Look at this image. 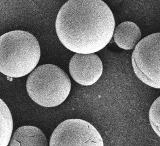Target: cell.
I'll use <instances>...</instances> for the list:
<instances>
[{
  "label": "cell",
  "instance_id": "52a82bcc",
  "mask_svg": "<svg viewBox=\"0 0 160 146\" xmlns=\"http://www.w3.org/2000/svg\"><path fill=\"white\" fill-rule=\"evenodd\" d=\"M114 40L118 46L125 50L135 48L142 38V32L137 24L132 21H125L115 29Z\"/></svg>",
  "mask_w": 160,
  "mask_h": 146
},
{
  "label": "cell",
  "instance_id": "6da1fadb",
  "mask_svg": "<svg viewBox=\"0 0 160 146\" xmlns=\"http://www.w3.org/2000/svg\"><path fill=\"white\" fill-rule=\"evenodd\" d=\"M115 28L112 10L101 0L68 1L55 21L59 40L77 54H93L104 48L112 39Z\"/></svg>",
  "mask_w": 160,
  "mask_h": 146
},
{
  "label": "cell",
  "instance_id": "277c9868",
  "mask_svg": "<svg viewBox=\"0 0 160 146\" xmlns=\"http://www.w3.org/2000/svg\"><path fill=\"white\" fill-rule=\"evenodd\" d=\"M132 63L133 71L142 82L160 89V33L140 41L132 52Z\"/></svg>",
  "mask_w": 160,
  "mask_h": 146
},
{
  "label": "cell",
  "instance_id": "5b68a950",
  "mask_svg": "<svg viewBox=\"0 0 160 146\" xmlns=\"http://www.w3.org/2000/svg\"><path fill=\"white\" fill-rule=\"evenodd\" d=\"M50 146H104L101 135L90 123L80 119L67 120L54 130Z\"/></svg>",
  "mask_w": 160,
  "mask_h": 146
},
{
  "label": "cell",
  "instance_id": "9c48e42d",
  "mask_svg": "<svg viewBox=\"0 0 160 146\" xmlns=\"http://www.w3.org/2000/svg\"><path fill=\"white\" fill-rule=\"evenodd\" d=\"M12 115L6 104L0 98V146H7L13 132Z\"/></svg>",
  "mask_w": 160,
  "mask_h": 146
},
{
  "label": "cell",
  "instance_id": "3957f363",
  "mask_svg": "<svg viewBox=\"0 0 160 146\" xmlns=\"http://www.w3.org/2000/svg\"><path fill=\"white\" fill-rule=\"evenodd\" d=\"M71 88V80L67 74L51 64L37 67L26 81V89L30 98L46 107H55L62 103L69 95Z\"/></svg>",
  "mask_w": 160,
  "mask_h": 146
},
{
  "label": "cell",
  "instance_id": "30bf717a",
  "mask_svg": "<svg viewBox=\"0 0 160 146\" xmlns=\"http://www.w3.org/2000/svg\"><path fill=\"white\" fill-rule=\"evenodd\" d=\"M148 116L152 129L160 138V96L151 105Z\"/></svg>",
  "mask_w": 160,
  "mask_h": 146
},
{
  "label": "cell",
  "instance_id": "ba28073f",
  "mask_svg": "<svg viewBox=\"0 0 160 146\" xmlns=\"http://www.w3.org/2000/svg\"><path fill=\"white\" fill-rule=\"evenodd\" d=\"M9 146H48L45 134L37 127L23 126L13 133Z\"/></svg>",
  "mask_w": 160,
  "mask_h": 146
},
{
  "label": "cell",
  "instance_id": "7a4b0ae2",
  "mask_svg": "<svg viewBox=\"0 0 160 146\" xmlns=\"http://www.w3.org/2000/svg\"><path fill=\"white\" fill-rule=\"evenodd\" d=\"M41 51L30 33L14 30L0 36V72L11 78L24 76L36 67Z\"/></svg>",
  "mask_w": 160,
  "mask_h": 146
},
{
  "label": "cell",
  "instance_id": "8992f818",
  "mask_svg": "<svg viewBox=\"0 0 160 146\" xmlns=\"http://www.w3.org/2000/svg\"><path fill=\"white\" fill-rule=\"evenodd\" d=\"M69 71L77 83L82 86H91L101 76L103 65L101 60L95 53L76 54L70 60Z\"/></svg>",
  "mask_w": 160,
  "mask_h": 146
}]
</instances>
